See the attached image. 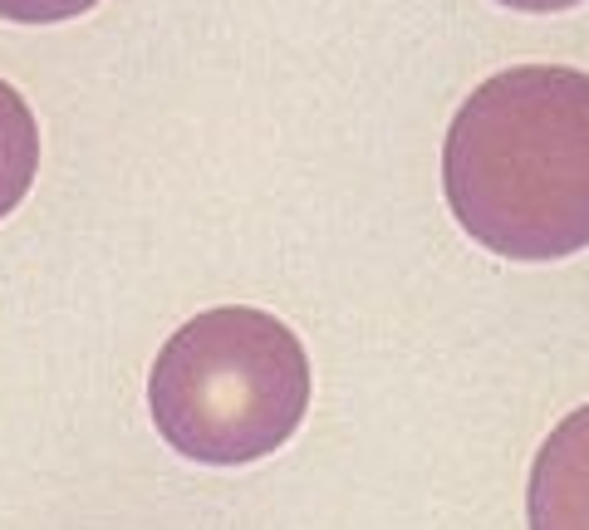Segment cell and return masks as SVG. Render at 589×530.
I'll return each mask as SVG.
<instances>
[{
    "mask_svg": "<svg viewBox=\"0 0 589 530\" xmlns=\"http://www.w3.org/2000/svg\"><path fill=\"white\" fill-rule=\"evenodd\" d=\"M442 196L481 251L555 265L589 251V74L510 64L457 104L442 137Z\"/></svg>",
    "mask_w": 589,
    "mask_h": 530,
    "instance_id": "1",
    "label": "cell"
},
{
    "mask_svg": "<svg viewBox=\"0 0 589 530\" xmlns=\"http://www.w3.org/2000/svg\"><path fill=\"white\" fill-rule=\"evenodd\" d=\"M314 369L300 334L255 304H216L167 334L147 373V412L177 457L251 467L300 432Z\"/></svg>",
    "mask_w": 589,
    "mask_h": 530,
    "instance_id": "2",
    "label": "cell"
},
{
    "mask_svg": "<svg viewBox=\"0 0 589 530\" xmlns=\"http://www.w3.org/2000/svg\"><path fill=\"white\" fill-rule=\"evenodd\" d=\"M530 530H589V402L555 422L526 481Z\"/></svg>",
    "mask_w": 589,
    "mask_h": 530,
    "instance_id": "3",
    "label": "cell"
},
{
    "mask_svg": "<svg viewBox=\"0 0 589 530\" xmlns=\"http://www.w3.org/2000/svg\"><path fill=\"white\" fill-rule=\"evenodd\" d=\"M39 172V123L25 94L0 79V221L29 196Z\"/></svg>",
    "mask_w": 589,
    "mask_h": 530,
    "instance_id": "4",
    "label": "cell"
},
{
    "mask_svg": "<svg viewBox=\"0 0 589 530\" xmlns=\"http://www.w3.org/2000/svg\"><path fill=\"white\" fill-rule=\"evenodd\" d=\"M104 0H0V20L15 25H64V20L88 15Z\"/></svg>",
    "mask_w": 589,
    "mask_h": 530,
    "instance_id": "5",
    "label": "cell"
},
{
    "mask_svg": "<svg viewBox=\"0 0 589 530\" xmlns=\"http://www.w3.org/2000/svg\"><path fill=\"white\" fill-rule=\"evenodd\" d=\"M506 10H520V15H560V10H575L585 0H496Z\"/></svg>",
    "mask_w": 589,
    "mask_h": 530,
    "instance_id": "6",
    "label": "cell"
}]
</instances>
